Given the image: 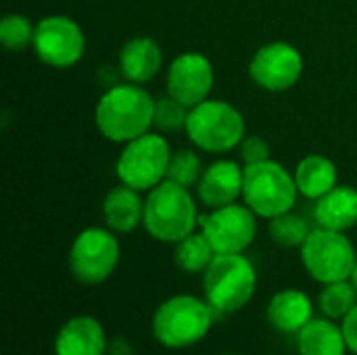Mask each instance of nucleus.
<instances>
[{
    "mask_svg": "<svg viewBox=\"0 0 357 355\" xmlns=\"http://www.w3.org/2000/svg\"><path fill=\"white\" fill-rule=\"evenodd\" d=\"M243 184L245 167L232 159H220L203 169V176L197 184V195L205 207L218 209L236 203L243 197Z\"/></svg>",
    "mask_w": 357,
    "mask_h": 355,
    "instance_id": "4468645a",
    "label": "nucleus"
},
{
    "mask_svg": "<svg viewBox=\"0 0 357 355\" xmlns=\"http://www.w3.org/2000/svg\"><path fill=\"white\" fill-rule=\"evenodd\" d=\"M105 331L100 322L90 316H77L67 320L54 339L56 355H105Z\"/></svg>",
    "mask_w": 357,
    "mask_h": 355,
    "instance_id": "2eb2a0df",
    "label": "nucleus"
},
{
    "mask_svg": "<svg viewBox=\"0 0 357 355\" xmlns=\"http://www.w3.org/2000/svg\"><path fill=\"white\" fill-rule=\"evenodd\" d=\"M215 84V71L211 61L201 52L178 54L167 69V94L192 109L209 98Z\"/></svg>",
    "mask_w": 357,
    "mask_h": 355,
    "instance_id": "ddd939ff",
    "label": "nucleus"
},
{
    "mask_svg": "<svg viewBox=\"0 0 357 355\" xmlns=\"http://www.w3.org/2000/svg\"><path fill=\"white\" fill-rule=\"evenodd\" d=\"M163 65V52L159 44L149 36L130 38L119 50L121 75L132 84L151 82Z\"/></svg>",
    "mask_w": 357,
    "mask_h": 355,
    "instance_id": "dca6fc26",
    "label": "nucleus"
},
{
    "mask_svg": "<svg viewBox=\"0 0 357 355\" xmlns=\"http://www.w3.org/2000/svg\"><path fill=\"white\" fill-rule=\"evenodd\" d=\"M188 113H190L188 107H184L174 96L165 94V96H161V98L155 100V119H153V126L157 130H161V132L186 130Z\"/></svg>",
    "mask_w": 357,
    "mask_h": 355,
    "instance_id": "bb28decb",
    "label": "nucleus"
},
{
    "mask_svg": "<svg viewBox=\"0 0 357 355\" xmlns=\"http://www.w3.org/2000/svg\"><path fill=\"white\" fill-rule=\"evenodd\" d=\"M347 341L343 328L331 318L310 320L299 331V354L301 355H345Z\"/></svg>",
    "mask_w": 357,
    "mask_h": 355,
    "instance_id": "412c9836",
    "label": "nucleus"
},
{
    "mask_svg": "<svg viewBox=\"0 0 357 355\" xmlns=\"http://www.w3.org/2000/svg\"><path fill=\"white\" fill-rule=\"evenodd\" d=\"M314 305L303 291L284 289L276 293L268 305V320L278 333H299L312 320Z\"/></svg>",
    "mask_w": 357,
    "mask_h": 355,
    "instance_id": "6ab92c4d",
    "label": "nucleus"
},
{
    "mask_svg": "<svg viewBox=\"0 0 357 355\" xmlns=\"http://www.w3.org/2000/svg\"><path fill=\"white\" fill-rule=\"evenodd\" d=\"M184 132L205 153H228L245 138V117L234 105L207 98L190 109Z\"/></svg>",
    "mask_w": 357,
    "mask_h": 355,
    "instance_id": "423d86ee",
    "label": "nucleus"
},
{
    "mask_svg": "<svg viewBox=\"0 0 357 355\" xmlns=\"http://www.w3.org/2000/svg\"><path fill=\"white\" fill-rule=\"evenodd\" d=\"M119 264V243L113 230L86 228L69 251V270L82 285L105 282Z\"/></svg>",
    "mask_w": 357,
    "mask_h": 355,
    "instance_id": "1a4fd4ad",
    "label": "nucleus"
},
{
    "mask_svg": "<svg viewBox=\"0 0 357 355\" xmlns=\"http://www.w3.org/2000/svg\"><path fill=\"white\" fill-rule=\"evenodd\" d=\"M213 308L192 295H176L163 301L153 316L155 339L169 347L182 349L199 343L213 324Z\"/></svg>",
    "mask_w": 357,
    "mask_h": 355,
    "instance_id": "39448f33",
    "label": "nucleus"
},
{
    "mask_svg": "<svg viewBox=\"0 0 357 355\" xmlns=\"http://www.w3.org/2000/svg\"><path fill=\"white\" fill-rule=\"evenodd\" d=\"M255 287V268L243 253H218L203 272L207 303L218 314H234L243 310L251 301Z\"/></svg>",
    "mask_w": 357,
    "mask_h": 355,
    "instance_id": "7ed1b4c3",
    "label": "nucleus"
},
{
    "mask_svg": "<svg viewBox=\"0 0 357 355\" xmlns=\"http://www.w3.org/2000/svg\"><path fill=\"white\" fill-rule=\"evenodd\" d=\"M238 146H241V157L245 165H253V163H261L270 159V144L261 136H245Z\"/></svg>",
    "mask_w": 357,
    "mask_h": 355,
    "instance_id": "cd10ccee",
    "label": "nucleus"
},
{
    "mask_svg": "<svg viewBox=\"0 0 357 355\" xmlns=\"http://www.w3.org/2000/svg\"><path fill=\"white\" fill-rule=\"evenodd\" d=\"M228 355H232V354H228Z\"/></svg>",
    "mask_w": 357,
    "mask_h": 355,
    "instance_id": "2f4dec72",
    "label": "nucleus"
},
{
    "mask_svg": "<svg viewBox=\"0 0 357 355\" xmlns=\"http://www.w3.org/2000/svg\"><path fill=\"white\" fill-rule=\"evenodd\" d=\"M249 75L266 92H287L303 75V56L289 42L264 44L249 63Z\"/></svg>",
    "mask_w": 357,
    "mask_h": 355,
    "instance_id": "f8f14e48",
    "label": "nucleus"
},
{
    "mask_svg": "<svg viewBox=\"0 0 357 355\" xmlns=\"http://www.w3.org/2000/svg\"><path fill=\"white\" fill-rule=\"evenodd\" d=\"M257 216L247 205H226L199 216L201 232L215 253H243L257 234Z\"/></svg>",
    "mask_w": 357,
    "mask_h": 355,
    "instance_id": "9b49d317",
    "label": "nucleus"
},
{
    "mask_svg": "<svg viewBox=\"0 0 357 355\" xmlns=\"http://www.w3.org/2000/svg\"><path fill=\"white\" fill-rule=\"evenodd\" d=\"M299 190L295 176L278 161H261L245 165L243 201L257 216L272 220L287 211H293Z\"/></svg>",
    "mask_w": 357,
    "mask_h": 355,
    "instance_id": "20e7f679",
    "label": "nucleus"
},
{
    "mask_svg": "<svg viewBox=\"0 0 357 355\" xmlns=\"http://www.w3.org/2000/svg\"><path fill=\"white\" fill-rule=\"evenodd\" d=\"M102 218L109 230L117 234L136 230L144 220V199L140 197V190L126 184L113 186L102 201Z\"/></svg>",
    "mask_w": 357,
    "mask_h": 355,
    "instance_id": "f3484780",
    "label": "nucleus"
},
{
    "mask_svg": "<svg viewBox=\"0 0 357 355\" xmlns=\"http://www.w3.org/2000/svg\"><path fill=\"white\" fill-rule=\"evenodd\" d=\"M36 56L54 69L77 65L86 52V36L77 21L67 15H48L36 23L33 33Z\"/></svg>",
    "mask_w": 357,
    "mask_h": 355,
    "instance_id": "9d476101",
    "label": "nucleus"
},
{
    "mask_svg": "<svg viewBox=\"0 0 357 355\" xmlns=\"http://www.w3.org/2000/svg\"><path fill=\"white\" fill-rule=\"evenodd\" d=\"M301 259L307 274L322 285L349 280L357 264L356 249L345 232L326 230L320 226L312 230L303 243Z\"/></svg>",
    "mask_w": 357,
    "mask_h": 355,
    "instance_id": "6e6552de",
    "label": "nucleus"
},
{
    "mask_svg": "<svg viewBox=\"0 0 357 355\" xmlns=\"http://www.w3.org/2000/svg\"><path fill=\"white\" fill-rule=\"evenodd\" d=\"M314 218L320 228L347 232L357 224V188L335 186L316 201Z\"/></svg>",
    "mask_w": 357,
    "mask_h": 355,
    "instance_id": "a211bd4d",
    "label": "nucleus"
},
{
    "mask_svg": "<svg viewBox=\"0 0 357 355\" xmlns=\"http://www.w3.org/2000/svg\"><path fill=\"white\" fill-rule=\"evenodd\" d=\"M215 255H218L215 249L211 247V243L207 241V236L203 232L188 234L186 239L176 243V251H174L176 266L188 274L205 272Z\"/></svg>",
    "mask_w": 357,
    "mask_h": 355,
    "instance_id": "4be33fe9",
    "label": "nucleus"
},
{
    "mask_svg": "<svg viewBox=\"0 0 357 355\" xmlns=\"http://www.w3.org/2000/svg\"><path fill=\"white\" fill-rule=\"evenodd\" d=\"M155 119V98L140 84H119L109 88L96 103L94 123L98 132L117 144H126L151 132Z\"/></svg>",
    "mask_w": 357,
    "mask_h": 355,
    "instance_id": "f257e3e1",
    "label": "nucleus"
},
{
    "mask_svg": "<svg viewBox=\"0 0 357 355\" xmlns=\"http://www.w3.org/2000/svg\"><path fill=\"white\" fill-rule=\"evenodd\" d=\"M201 176H203L201 157L192 149H180V151L172 153L165 180H169L174 184H180V186L190 190L192 186L199 184Z\"/></svg>",
    "mask_w": 357,
    "mask_h": 355,
    "instance_id": "a878e982",
    "label": "nucleus"
},
{
    "mask_svg": "<svg viewBox=\"0 0 357 355\" xmlns=\"http://www.w3.org/2000/svg\"><path fill=\"white\" fill-rule=\"evenodd\" d=\"M349 280H351V285L356 287V291H357V264H356V268H354V272H351V278H349Z\"/></svg>",
    "mask_w": 357,
    "mask_h": 355,
    "instance_id": "7c9ffc66",
    "label": "nucleus"
},
{
    "mask_svg": "<svg viewBox=\"0 0 357 355\" xmlns=\"http://www.w3.org/2000/svg\"><path fill=\"white\" fill-rule=\"evenodd\" d=\"M293 176H295L299 195L312 201H318L320 197H324L339 184V172H337L335 161L318 153L305 155L297 163Z\"/></svg>",
    "mask_w": 357,
    "mask_h": 355,
    "instance_id": "aec40b11",
    "label": "nucleus"
},
{
    "mask_svg": "<svg viewBox=\"0 0 357 355\" xmlns=\"http://www.w3.org/2000/svg\"><path fill=\"white\" fill-rule=\"evenodd\" d=\"M36 25L19 13H8L0 21V42L6 50H25L33 44Z\"/></svg>",
    "mask_w": 357,
    "mask_h": 355,
    "instance_id": "393cba45",
    "label": "nucleus"
},
{
    "mask_svg": "<svg viewBox=\"0 0 357 355\" xmlns=\"http://www.w3.org/2000/svg\"><path fill=\"white\" fill-rule=\"evenodd\" d=\"M126 354H130L128 343H126L123 339H115V341L111 343V355H126Z\"/></svg>",
    "mask_w": 357,
    "mask_h": 355,
    "instance_id": "c756f323",
    "label": "nucleus"
},
{
    "mask_svg": "<svg viewBox=\"0 0 357 355\" xmlns=\"http://www.w3.org/2000/svg\"><path fill=\"white\" fill-rule=\"evenodd\" d=\"M146 232L161 243H180L199 226L197 203L188 188L163 180L159 186L149 190L144 199V220Z\"/></svg>",
    "mask_w": 357,
    "mask_h": 355,
    "instance_id": "f03ea898",
    "label": "nucleus"
},
{
    "mask_svg": "<svg viewBox=\"0 0 357 355\" xmlns=\"http://www.w3.org/2000/svg\"><path fill=\"white\" fill-rule=\"evenodd\" d=\"M312 228L307 226V222L293 213L287 211L282 216H276L270 220V236L276 245L287 247V249H295V247H303V243L307 241Z\"/></svg>",
    "mask_w": 357,
    "mask_h": 355,
    "instance_id": "b1692460",
    "label": "nucleus"
},
{
    "mask_svg": "<svg viewBox=\"0 0 357 355\" xmlns=\"http://www.w3.org/2000/svg\"><path fill=\"white\" fill-rule=\"evenodd\" d=\"M343 335L347 341V347L357 355V305L343 318Z\"/></svg>",
    "mask_w": 357,
    "mask_h": 355,
    "instance_id": "c85d7f7f",
    "label": "nucleus"
},
{
    "mask_svg": "<svg viewBox=\"0 0 357 355\" xmlns=\"http://www.w3.org/2000/svg\"><path fill=\"white\" fill-rule=\"evenodd\" d=\"M357 305V291L351 280H339L324 287L320 293V310L331 320L345 318Z\"/></svg>",
    "mask_w": 357,
    "mask_h": 355,
    "instance_id": "5701e85b",
    "label": "nucleus"
},
{
    "mask_svg": "<svg viewBox=\"0 0 357 355\" xmlns=\"http://www.w3.org/2000/svg\"><path fill=\"white\" fill-rule=\"evenodd\" d=\"M169 159V142L161 134L146 132L123 144V151L115 163V174L121 184L149 192L167 178Z\"/></svg>",
    "mask_w": 357,
    "mask_h": 355,
    "instance_id": "0eeeda50",
    "label": "nucleus"
}]
</instances>
